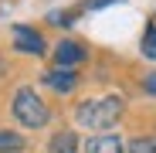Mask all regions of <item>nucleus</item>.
Masks as SVG:
<instances>
[{
  "instance_id": "6e6552de",
  "label": "nucleus",
  "mask_w": 156,
  "mask_h": 153,
  "mask_svg": "<svg viewBox=\"0 0 156 153\" xmlns=\"http://www.w3.org/2000/svg\"><path fill=\"white\" fill-rule=\"evenodd\" d=\"M24 150V136L10 133V129H0V153H20Z\"/></svg>"
},
{
  "instance_id": "f257e3e1",
  "label": "nucleus",
  "mask_w": 156,
  "mask_h": 153,
  "mask_svg": "<svg viewBox=\"0 0 156 153\" xmlns=\"http://www.w3.org/2000/svg\"><path fill=\"white\" fill-rule=\"evenodd\" d=\"M122 112H126V102L119 95H102V99L82 102L75 119H78V126H88V129H112L122 119Z\"/></svg>"
},
{
  "instance_id": "9b49d317",
  "label": "nucleus",
  "mask_w": 156,
  "mask_h": 153,
  "mask_svg": "<svg viewBox=\"0 0 156 153\" xmlns=\"http://www.w3.org/2000/svg\"><path fill=\"white\" fill-rule=\"evenodd\" d=\"M109 4H119V0H88L85 10H98V7H109Z\"/></svg>"
},
{
  "instance_id": "20e7f679",
  "label": "nucleus",
  "mask_w": 156,
  "mask_h": 153,
  "mask_svg": "<svg viewBox=\"0 0 156 153\" xmlns=\"http://www.w3.org/2000/svg\"><path fill=\"white\" fill-rule=\"evenodd\" d=\"M55 61H58V68H75V65L85 61V48L78 41H61L55 48Z\"/></svg>"
},
{
  "instance_id": "f03ea898",
  "label": "nucleus",
  "mask_w": 156,
  "mask_h": 153,
  "mask_svg": "<svg viewBox=\"0 0 156 153\" xmlns=\"http://www.w3.org/2000/svg\"><path fill=\"white\" fill-rule=\"evenodd\" d=\"M10 112H14V119L20 126H27V129H41V126H48V119H51V109L44 106V99L34 89H27V85L14 92Z\"/></svg>"
},
{
  "instance_id": "f8f14e48",
  "label": "nucleus",
  "mask_w": 156,
  "mask_h": 153,
  "mask_svg": "<svg viewBox=\"0 0 156 153\" xmlns=\"http://www.w3.org/2000/svg\"><path fill=\"white\" fill-rule=\"evenodd\" d=\"M143 85H146V92H153V95H156V75H149V78H146Z\"/></svg>"
},
{
  "instance_id": "ddd939ff",
  "label": "nucleus",
  "mask_w": 156,
  "mask_h": 153,
  "mask_svg": "<svg viewBox=\"0 0 156 153\" xmlns=\"http://www.w3.org/2000/svg\"><path fill=\"white\" fill-rule=\"evenodd\" d=\"M4 75H7V61H4V58H0V78H4Z\"/></svg>"
},
{
  "instance_id": "9d476101",
  "label": "nucleus",
  "mask_w": 156,
  "mask_h": 153,
  "mask_svg": "<svg viewBox=\"0 0 156 153\" xmlns=\"http://www.w3.org/2000/svg\"><path fill=\"white\" fill-rule=\"evenodd\" d=\"M143 55L146 58H156V27H153V24H149L146 34H143Z\"/></svg>"
},
{
  "instance_id": "0eeeda50",
  "label": "nucleus",
  "mask_w": 156,
  "mask_h": 153,
  "mask_svg": "<svg viewBox=\"0 0 156 153\" xmlns=\"http://www.w3.org/2000/svg\"><path fill=\"white\" fill-rule=\"evenodd\" d=\"M75 150H78V136H75L71 129L55 133V136H51V143H48V153H75Z\"/></svg>"
},
{
  "instance_id": "7ed1b4c3",
  "label": "nucleus",
  "mask_w": 156,
  "mask_h": 153,
  "mask_svg": "<svg viewBox=\"0 0 156 153\" xmlns=\"http://www.w3.org/2000/svg\"><path fill=\"white\" fill-rule=\"evenodd\" d=\"M14 44L24 51V55H44V38L34 27H24V24L14 27Z\"/></svg>"
},
{
  "instance_id": "423d86ee",
  "label": "nucleus",
  "mask_w": 156,
  "mask_h": 153,
  "mask_svg": "<svg viewBox=\"0 0 156 153\" xmlns=\"http://www.w3.org/2000/svg\"><path fill=\"white\" fill-rule=\"evenodd\" d=\"M85 153H126V143L112 133H102V136H92L85 143Z\"/></svg>"
},
{
  "instance_id": "39448f33",
  "label": "nucleus",
  "mask_w": 156,
  "mask_h": 153,
  "mask_svg": "<svg viewBox=\"0 0 156 153\" xmlns=\"http://www.w3.org/2000/svg\"><path fill=\"white\" fill-rule=\"evenodd\" d=\"M44 85L55 92H71L78 85V75L71 68H51V71H44Z\"/></svg>"
},
{
  "instance_id": "1a4fd4ad",
  "label": "nucleus",
  "mask_w": 156,
  "mask_h": 153,
  "mask_svg": "<svg viewBox=\"0 0 156 153\" xmlns=\"http://www.w3.org/2000/svg\"><path fill=\"white\" fill-rule=\"evenodd\" d=\"M126 153H156V136H136L126 146Z\"/></svg>"
}]
</instances>
